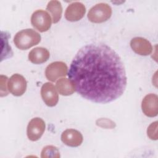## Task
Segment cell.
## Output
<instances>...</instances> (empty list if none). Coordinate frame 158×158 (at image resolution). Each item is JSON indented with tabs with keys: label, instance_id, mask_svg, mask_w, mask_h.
<instances>
[{
	"label": "cell",
	"instance_id": "2e32d148",
	"mask_svg": "<svg viewBox=\"0 0 158 158\" xmlns=\"http://www.w3.org/2000/svg\"><path fill=\"white\" fill-rule=\"evenodd\" d=\"M41 157L42 158H59L60 154L56 147L54 146H46L43 149Z\"/></svg>",
	"mask_w": 158,
	"mask_h": 158
},
{
	"label": "cell",
	"instance_id": "9a60e30c",
	"mask_svg": "<svg viewBox=\"0 0 158 158\" xmlns=\"http://www.w3.org/2000/svg\"><path fill=\"white\" fill-rule=\"evenodd\" d=\"M46 9L51 13L52 17L53 23H57L61 19L62 7L61 3L59 1L53 0L48 2Z\"/></svg>",
	"mask_w": 158,
	"mask_h": 158
},
{
	"label": "cell",
	"instance_id": "4fadbf2b",
	"mask_svg": "<svg viewBox=\"0 0 158 158\" xmlns=\"http://www.w3.org/2000/svg\"><path fill=\"white\" fill-rule=\"evenodd\" d=\"M49 52L46 48L37 47L33 49L28 54V59L35 64H42L46 62L49 57Z\"/></svg>",
	"mask_w": 158,
	"mask_h": 158
},
{
	"label": "cell",
	"instance_id": "8992f818",
	"mask_svg": "<svg viewBox=\"0 0 158 158\" xmlns=\"http://www.w3.org/2000/svg\"><path fill=\"white\" fill-rule=\"evenodd\" d=\"M45 130V123L41 118L31 119L27 127V136L31 141H37L43 135Z\"/></svg>",
	"mask_w": 158,
	"mask_h": 158
},
{
	"label": "cell",
	"instance_id": "ac0fdd59",
	"mask_svg": "<svg viewBox=\"0 0 158 158\" xmlns=\"http://www.w3.org/2000/svg\"><path fill=\"white\" fill-rule=\"evenodd\" d=\"M157 122L156 121L152 123L147 130V134L148 137L154 140L157 139Z\"/></svg>",
	"mask_w": 158,
	"mask_h": 158
},
{
	"label": "cell",
	"instance_id": "52a82bcc",
	"mask_svg": "<svg viewBox=\"0 0 158 158\" xmlns=\"http://www.w3.org/2000/svg\"><path fill=\"white\" fill-rule=\"evenodd\" d=\"M9 91L14 96H20L26 91L27 81L25 78L20 74H14L7 83Z\"/></svg>",
	"mask_w": 158,
	"mask_h": 158
},
{
	"label": "cell",
	"instance_id": "30bf717a",
	"mask_svg": "<svg viewBox=\"0 0 158 158\" xmlns=\"http://www.w3.org/2000/svg\"><path fill=\"white\" fill-rule=\"evenodd\" d=\"M157 96L155 94L146 95L142 101L141 108L143 113L148 117H153L157 115Z\"/></svg>",
	"mask_w": 158,
	"mask_h": 158
},
{
	"label": "cell",
	"instance_id": "7a4b0ae2",
	"mask_svg": "<svg viewBox=\"0 0 158 158\" xmlns=\"http://www.w3.org/2000/svg\"><path fill=\"white\" fill-rule=\"evenodd\" d=\"M40 41V35L31 28L22 30L17 32L14 38L15 46L21 50L28 49L38 44Z\"/></svg>",
	"mask_w": 158,
	"mask_h": 158
},
{
	"label": "cell",
	"instance_id": "5b68a950",
	"mask_svg": "<svg viewBox=\"0 0 158 158\" xmlns=\"http://www.w3.org/2000/svg\"><path fill=\"white\" fill-rule=\"evenodd\" d=\"M67 73V66L63 62L56 61L49 64L46 69L45 75L48 80L55 81L62 77H65Z\"/></svg>",
	"mask_w": 158,
	"mask_h": 158
},
{
	"label": "cell",
	"instance_id": "7c38bea8",
	"mask_svg": "<svg viewBox=\"0 0 158 158\" xmlns=\"http://www.w3.org/2000/svg\"><path fill=\"white\" fill-rule=\"evenodd\" d=\"M62 141L67 146L77 147L83 142V136L80 132L74 129H67L61 135Z\"/></svg>",
	"mask_w": 158,
	"mask_h": 158
},
{
	"label": "cell",
	"instance_id": "3957f363",
	"mask_svg": "<svg viewBox=\"0 0 158 158\" xmlns=\"http://www.w3.org/2000/svg\"><path fill=\"white\" fill-rule=\"evenodd\" d=\"M112 15V9L106 3H99L92 7L88 13L89 20L93 23H102L107 21Z\"/></svg>",
	"mask_w": 158,
	"mask_h": 158
},
{
	"label": "cell",
	"instance_id": "277c9868",
	"mask_svg": "<svg viewBox=\"0 0 158 158\" xmlns=\"http://www.w3.org/2000/svg\"><path fill=\"white\" fill-rule=\"evenodd\" d=\"M31 23L36 30L40 32H44L50 28L52 19L46 11L37 10L31 15Z\"/></svg>",
	"mask_w": 158,
	"mask_h": 158
},
{
	"label": "cell",
	"instance_id": "e0dca14e",
	"mask_svg": "<svg viewBox=\"0 0 158 158\" xmlns=\"http://www.w3.org/2000/svg\"><path fill=\"white\" fill-rule=\"evenodd\" d=\"M96 125L106 129H112L115 127V123L108 118H99L96 120Z\"/></svg>",
	"mask_w": 158,
	"mask_h": 158
},
{
	"label": "cell",
	"instance_id": "8fae6325",
	"mask_svg": "<svg viewBox=\"0 0 158 158\" xmlns=\"http://www.w3.org/2000/svg\"><path fill=\"white\" fill-rule=\"evenodd\" d=\"M130 46L134 52L141 56H148L152 51V46L151 43L141 37L133 38L130 41Z\"/></svg>",
	"mask_w": 158,
	"mask_h": 158
},
{
	"label": "cell",
	"instance_id": "9c48e42d",
	"mask_svg": "<svg viewBox=\"0 0 158 158\" xmlns=\"http://www.w3.org/2000/svg\"><path fill=\"white\" fill-rule=\"evenodd\" d=\"M85 12V5L80 2H75L69 4L67 7L65 17L68 21L76 22L82 19Z\"/></svg>",
	"mask_w": 158,
	"mask_h": 158
},
{
	"label": "cell",
	"instance_id": "d6986e66",
	"mask_svg": "<svg viewBox=\"0 0 158 158\" xmlns=\"http://www.w3.org/2000/svg\"><path fill=\"white\" fill-rule=\"evenodd\" d=\"M7 77L6 76L1 75V96H6L8 94L7 89Z\"/></svg>",
	"mask_w": 158,
	"mask_h": 158
},
{
	"label": "cell",
	"instance_id": "5bb4252c",
	"mask_svg": "<svg viewBox=\"0 0 158 158\" xmlns=\"http://www.w3.org/2000/svg\"><path fill=\"white\" fill-rule=\"evenodd\" d=\"M56 88L59 94L63 96L71 95L75 90L72 81L66 78H60L57 81Z\"/></svg>",
	"mask_w": 158,
	"mask_h": 158
},
{
	"label": "cell",
	"instance_id": "ba28073f",
	"mask_svg": "<svg viewBox=\"0 0 158 158\" xmlns=\"http://www.w3.org/2000/svg\"><path fill=\"white\" fill-rule=\"evenodd\" d=\"M41 95L43 101L49 107L56 106L58 102V93L55 86L51 83L47 82L42 86Z\"/></svg>",
	"mask_w": 158,
	"mask_h": 158
},
{
	"label": "cell",
	"instance_id": "6da1fadb",
	"mask_svg": "<svg viewBox=\"0 0 158 158\" xmlns=\"http://www.w3.org/2000/svg\"><path fill=\"white\" fill-rule=\"evenodd\" d=\"M68 76L77 92L97 103L118 98L127 86L125 67L109 46L94 43L81 48L73 59Z\"/></svg>",
	"mask_w": 158,
	"mask_h": 158
}]
</instances>
